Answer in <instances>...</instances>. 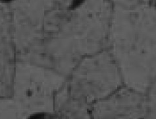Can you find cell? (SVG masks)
<instances>
[{"label":"cell","instance_id":"cell-1","mask_svg":"<svg viewBox=\"0 0 156 119\" xmlns=\"http://www.w3.org/2000/svg\"><path fill=\"white\" fill-rule=\"evenodd\" d=\"M110 0H83L69 11L59 28L45 43L53 66L70 71L87 57L102 51L113 23ZM47 50V52H48ZM72 70V71H73Z\"/></svg>","mask_w":156,"mask_h":119},{"label":"cell","instance_id":"cell-2","mask_svg":"<svg viewBox=\"0 0 156 119\" xmlns=\"http://www.w3.org/2000/svg\"><path fill=\"white\" fill-rule=\"evenodd\" d=\"M83 0H11L15 44L19 50L44 44L57 32L69 11Z\"/></svg>","mask_w":156,"mask_h":119},{"label":"cell","instance_id":"cell-3","mask_svg":"<svg viewBox=\"0 0 156 119\" xmlns=\"http://www.w3.org/2000/svg\"><path fill=\"white\" fill-rule=\"evenodd\" d=\"M0 1H1V2H2V1H5H5H8V2H10L11 0H0Z\"/></svg>","mask_w":156,"mask_h":119}]
</instances>
